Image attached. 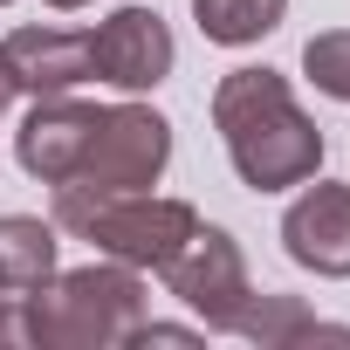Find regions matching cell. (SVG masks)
Segmentation results:
<instances>
[{
	"label": "cell",
	"instance_id": "8992f818",
	"mask_svg": "<svg viewBox=\"0 0 350 350\" xmlns=\"http://www.w3.org/2000/svg\"><path fill=\"white\" fill-rule=\"evenodd\" d=\"M172 62H179V42H172L158 8H117L90 28V76L124 90V96L158 90L172 76Z\"/></svg>",
	"mask_w": 350,
	"mask_h": 350
},
{
	"label": "cell",
	"instance_id": "30bf717a",
	"mask_svg": "<svg viewBox=\"0 0 350 350\" xmlns=\"http://www.w3.org/2000/svg\"><path fill=\"white\" fill-rule=\"evenodd\" d=\"M234 336H247L254 350H302V343H343L350 350V329L343 323H323L302 295H247Z\"/></svg>",
	"mask_w": 350,
	"mask_h": 350
},
{
	"label": "cell",
	"instance_id": "e0dca14e",
	"mask_svg": "<svg viewBox=\"0 0 350 350\" xmlns=\"http://www.w3.org/2000/svg\"><path fill=\"white\" fill-rule=\"evenodd\" d=\"M49 8H62V14H76V8H90V0H49Z\"/></svg>",
	"mask_w": 350,
	"mask_h": 350
},
{
	"label": "cell",
	"instance_id": "ac0fdd59",
	"mask_svg": "<svg viewBox=\"0 0 350 350\" xmlns=\"http://www.w3.org/2000/svg\"><path fill=\"white\" fill-rule=\"evenodd\" d=\"M0 8H8V0H0Z\"/></svg>",
	"mask_w": 350,
	"mask_h": 350
},
{
	"label": "cell",
	"instance_id": "7a4b0ae2",
	"mask_svg": "<svg viewBox=\"0 0 350 350\" xmlns=\"http://www.w3.org/2000/svg\"><path fill=\"white\" fill-rule=\"evenodd\" d=\"M21 316H28V350H117L151 316V295H144L137 268L103 254L69 275L55 268L42 288H28Z\"/></svg>",
	"mask_w": 350,
	"mask_h": 350
},
{
	"label": "cell",
	"instance_id": "2e32d148",
	"mask_svg": "<svg viewBox=\"0 0 350 350\" xmlns=\"http://www.w3.org/2000/svg\"><path fill=\"white\" fill-rule=\"evenodd\" d=\"M14 110V83H8V69H0V117Z\"/></svg>",
	"mask_w": 350,
	"mask_h": 350
},
{
	"label": "cell",
	"instance_id": "7c38bea8",
	"mask_svg": "<svg viewBox=\"0 0 350 350\" xmlns=\"http://www.w3.org/2000/svg\"><path fill=\"white\" fill-rule=\"evenodd\" d=\"M288 14V0H193V21L213 49H254L261 35H275Z\"/></svg>",
	"mask_w": 350,
	"mask_h": 350
},
{
	"label": "cell",
	"instance_id": "277c9868",
	"mask_svg": "<svg viewBox=\"0 0 350 350\" xmlns=\"http://www.w3.org/2000/svg\"><path fill=\"white\" fill-rule=\"evenodd\" d=\"M158 282H165V295H179V302L200 316L206 336H234V323H241V309H247V295H254L241 241H234L227 227H206V220L158 261Z\"/></svg>",
	"mask_w": 350,
	"mask_h": 350
},
{
	"label": "cell",
	"instance_id": "ba28073f",
	"mask_svg": "<svg viewBox=\"0 0 350 350\" xmlns=\"http://www.w3.org/2000/svg\"><path fill=\"white\" fill-rule=\"evenodd\" d=\"M90 131H96V103H76V90H62V96H35V110H28L21 131H14V158H21L28 179L62 186V179H76Z\"/></svg>",
	"mask_w": 350,
	"mask_h": 350
},
{
	"label": "cell",
	"instance_id": "52a82bcc",
	"mask_svg": "<svg viewBox=\"0 0 350 350\" xmlns=\"http://www.w3.org/2000/svg\"><path fill=\"white\" fill-rule=\"evenodd\" d=\"M282 254L323 282H350V186L302 179V193L282 213Z\"/></svg>",
	"mask_w": 350,
	"mask_h": 350
},
{
	"label": "cell",
	"instance_id": "6da1fadb",
	"mask_svg": "<svg viewBox=\"0 0 350 350\" xmlns=\"http://www.w3.org/2000/svg\"><path fill=\"white\" fill-rule=\"evenodd\" d=\"M213 131L234 179L254 193H288L323 172V131L295 103L282 69H227L213 90Z\"/></svg>",
	"mask_w": 350,
	"mask_h": 350
},
{
	"label": "cell",
	"instance_id": "3957f363",
	"mask_svg": "<svg viewBox=\"0 0 350 350\" xmlns=\"http://www.w3.org/2000/svg\"><path fill=\"white\" fill-rule=\"evenodd\" d=\"M200 227V213L186 200L165 193H90V186H55V234L90 241L96 254L124 261V268H158L172 247Z\"/></svg>",
	"mask_w": 350,
	"mask_h": 350
},
{
	"label": "cell",
	"instance_id": "4fadbf2b",
	"mask_svg": "<svg viewBox=\"0 0 350 350\" xmlns=\"http://www.w3.org/2000/svg\"><path fill=\"white\" fill-rule=\"evenodd\" d=\"M302 76L329 96V103H350V28H323L302 42Z\"/></svg>",
	"mask_w": 350,
	"mask_h": 350
},
{
	"label": "cell",
	"instance_id": "9a60e30c",
	"mask_svg": "<svg viewBox=\"0 0 350 350\" xmlns=\"http://www.w3.org/2000/svg\"><path fill=\"white\" fill-rule=\"evenodd\" d=\"M0 350H28V316H21V295L0 302Z\"/></svg>",
	"mask_w": 350,
	"mask_h": 350
},
{
	"label": "cell",
	"instance_id": "9c48e42d",
	"mask_svg": "<svg viewBox=\"0 0 350 350\" xmlns=\"http://www.w3.org/2000/svg\"><path fill=\"white\" fill-rule=\"evenodd\" d=\"M0 69H8L14 96H62L96 83L90 76V35L76 28H14L0 35Z\"/></svg>",
	"mask_w": 350,
	"mask_h": 350
},
{
	"label": "cell",
	"instance_id": "8fae6325",
	"mask_svg": "<svg viewBox=\"0 0 350 350\" xmlns=\"http://www.w3.org/2000/svg\"><path fill=\"white\" fill-rule=\"evenodd\" d=\"M55 220L35 213H0V295H28L55 275Z\"/></svg>",
	"mask_w": 350,
	"mask_h": 350
},
{
	"label": "cell",
	"instance_id": "5bb4252c",
	"mask_svg": "<svg viewBox=\"0 0 350 350\" xmlns=\"http://www.w3.org/2000/svg\"><path fill=\"white\" fill-rule=\"evenodd\" d=\"M200 336H206L200 323H151V316H144L131 343H200Z\"/></svg>",
	"mask_w": 350,
	"mask_h": 350
},
{
	"label": "cell",
	"instance_id": "5b68a950",
	"mask_svg": "<svg viewBox=\"0 0 350 350\" xmlns=\"http://www.w3.org/2000/svg\"><path fill=\"white\" fill-rule=\"evenodd\" d=\"M172 165V124L151 103H110L96 110V131L83 144L76 179L62 186H90V193H151Z\"/></svg>",
	"mask_w": 350,
	"mask_h": 350
}]
</instances>
